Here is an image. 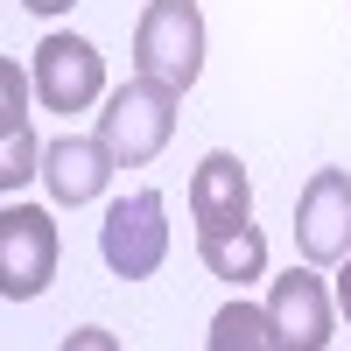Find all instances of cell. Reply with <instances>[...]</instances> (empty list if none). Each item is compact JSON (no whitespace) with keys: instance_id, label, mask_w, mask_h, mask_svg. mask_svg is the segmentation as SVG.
<instances>
[{"instance_id":"cell-6","label":"cell","mask_w":351,"mask_h":351,"mask_svg":"<svg viewBox=\"0 0 351 351\" xmlns=\"http://www.w3.org/2000/svg\"><path fill=\"white\" fill-rule=\"evenodd\" d=\"M330 324H337L330 281L316 274L309 260L267 281V330H274V351H324V344H330Z\"/></svg>"},{"instance_id":"cell-8","label":"cell","mask_w":351,"mask_h":351,"mask_svg":"<svg viewBox=\"0 0 351 351\" xmlns=\"http://www.w3.org/2000/svg\"><path fill=\"white\" fill-rule=\"evenodd\" d=\"M190 218L197 232H218V225H246L253 218V176L232 148H211L190 169Z\"/></svg>"},{"instance_id":"cell-14","label":"cell","mask_w":351,"mask_h":351,"mask_svg":"<svg viewBox=\"0 0 351 351\" xmlns=\"http://www.w3.org/2000/svg\"><path fill=\"white\" fill-rule=\"evenodd\" d=\"M56 351H120V337H112V330H99V324H84V330H71Z\"/></svg>"},{"instance_id":"cell-12","label":"cell","mask_w":351,"mask_h":351,"mask_svg":"<svg viewBox=\"0 0 351 351\" xmlns=\"http://www.w3.org/2000/svg\"><path fill=\"white\" fill-rule=\"evenodd\" d=\"M36 176H43V141H36V127L0 134V197H14L21 183H36Z\"/></svg>"},{"instance_id":"cell-1","label":"cell","mask_w":351,"mask_h":351,"mask_svg":"<svg viewBox=\"0 0 351 351\" xmlns=\"http://www.w3.org/2000/svg\"><path fill=\"white\" fill-rule=\"evenodd\" d=\"M134 77L190 92L204 77V8L197 0H148L134 21Z\"/></svg>"},{"instance_id":"cell-5","label":"cell","mask_w":351,"mask_h":351,"mask_svg":"<svg viewBox=\"0 0 351 351\" xmlns=\"http://www.w3.org/2000/svg\"><path fill=\"white\" fill-rule=\"evenodd\" d=\"M56 281V218L43 204H8L0 211V295L36 302Z\"/></svg>"},{"instance_id":"cell-10","label":"cell","mask_w":351,"mask_h":351,"mask_svg":"<svg viewBox=\"0 0 351 351\" xmlns=\"http://www.w3.org/2000/svg\"><path fill=\"white\" fill-rule=\"evenodd\" d=\"M197 260H204V267H211L218 281L246 288V281H260V274H267V232H260L253 218H246V225L197 232Z\"/></svg>"},{"instance_id":"cell-7","label":"cell","mask_w":351,"mask_h":351,"mask_svg":"<svg viewBox=\"0 0 351 351\" xmlns=\"http://www.w3.org/2000/svg\"><path fill=\"white\" fill-rule=\"evenodd\" d=\"M295 246L309 267H337L351 253V169H316L295 204Z\"/></svg>"},{"instance_id":"cell-15","label":"cell","mask_w":351,"mask_h":351,"mask_svg":"<svg viewBox=\"0 0 351 351\" xmlns=\"http://www.w3.org/2000/svg\"><path fill=\"white\" fill-rule=\"evenodd\" d=\"M330 302H337V316L351 324V253L337 260V288H330Z\"/></svg>"},{"instance_id":"cell-13","label":"cell","mask_w":351,"mask_h":351,"mask_svg":"<svg viewBox=\"0 0 351 351\" xmlns=\"http://www.w3.org/2000/svg\"><path fill=\"white\" fill-rule=\"evenodd\" d=\"M28 99H36V84H28V71L14 64V56H0V134L28 127Z\"/></svg>"},{"instance_id":"cell-11","label":"cell","mask_w":351,"mask_h":351,"mask_svg":"<svg viewBox=\"0 0 351 351\" xmlns=\"http://www.w3.org/2000/svg\"><path fill=\"white\" fill-rule=\"evenodd\" d=\"M204 351H274L267 309H253L246 295H232V302L211 316V337H204Z\"/></svg>"},{"instance_id":"cell-3","label":"cell","mask_w":351,"mask_h":351,"mask_svg":"<svg viewBox=\"0 0 351 351\" xmlns=\"http://www.w3.org/2000/svg\"><path fill=\"white\" fill-rule=\"evenodd\" d=\"M99 260L120 281H148L162 260H169V204H162V190H127V197L106 204Z\"/></svg>"},{"instance_id":"cell-4","label":"cell","mask_w":351,"mask_h":351,"mask_svg":"<svg viewBox=\"0 0 351 351\" xmlns=\"http://www.w3.org/2000/svg\"><path fill=\"white\" fill-rule=\"evenodd\" d=\"M28 84H36L43 112H84V106H99V92H106V56L84 36L56 28V36H43L36 56H28Z\"/></svg>"},{"instance_id":"cell-2","label":"cell","mask_w":351,"mask_h":351,"mask_svg":"<svg viewBox=\"0 0 351 351\" xmlns=\"http://www.w3.org/2000/svg\"><path fill=\"white\" fill-rule=\"evenodd\" d=\"M176 99H183V92H169V84H155V77H127L120 92H106L99 141H106L112 169H148V162L169 148V134H176Z\"/></svg>"},{"instance_id":"cell-9","label":"cell","mask_w":351,"mask_h":351,"mask_svg":"<svg viewBox=\"0 0 351 351\" xmlns=\"http://www.w3.org/2000/svg\"><path fill=\"white\" fill-rule=\"evenodd\" d=\"M106 176H112V155H106L99 134H56L43 148V183H49L56 204H71V211L106 190Z\"/></svg>"},{"instance_id":"cell-16","label":"cell","mask_w":351,"mask_h":351,"mask_svg":"<svg viewBox=\"0 0 351 351\" xmlns=\"http://www.w3.org/2000/svg\"><path fill=\"white\" fill-rule=\"evenodd\" d=\"M21 8H28V14H71L77 0H21Z\"/></svg>"}]
</instances>
